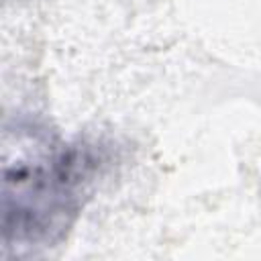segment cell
Returning <instances> with one entry per match:
<instances>
[{
	"mask_svg": "<svg viewBox=\"0 0 261 261\" xmlns=\"http://www.w3.org/2000/svg\"><path fill=\"white\" fill-rule=\"evenodd\" d=\"M4 139L2 243L16 253L59 243L80 214L104 153L86 141H63L47 128L16 126Z\"/></svg>",
	"mask_w": 261,
	"mask_h": 261,
	"instance_id": "1",
	"label": "cell"
}]
</instances>
